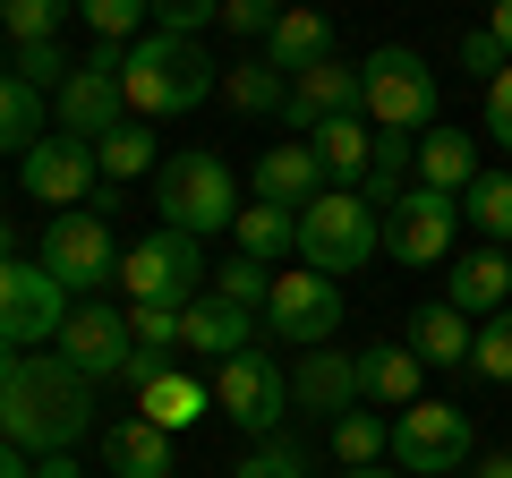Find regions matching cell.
I'll list each match as a JSON object with an SVG mask.
<instances>
[{"mask_svg":"<svg viewBox=\"0 0 512 478\" xmlns=\"http://www.w3.org/2000/svg\"><path fill=\"white\" fill-rule=\"evenodd\" d=\"M86 427H94V376H77L60 350L52 359L26 350V368L0 385V436L26 444V453L43 461V453H69Z\"/></svg>","mask_w":512,"mask_h":478,"instance_id":"cell-1","label":"cell"},{"mask_svg":"<svg viewBox=\"0 0 512 478\" xmlns=\"http://www.w3.org/2000/svg\"><path fill=\"white\" fill-rule=\"evenodd\" d=\"M120 86H128V111H137V120H180V111L214 103L222 69H214V52H205L197 35H163V26H146V35L128 43Z\"/></svg>","mask_w":512,"mask_h":478,"instance_id":"cell-2","label":"cell"},{"mask_svg":"<svg viewBox=\"0 0 512 478\" xmlns=\"http://www.w3.org/2000/svg\"><path fill=\"white\" fill-rule=\"evenodd\" d=\"M154 205H163V231H188V239L231 231L239 222V171L214 146H180L154 171Z\"/></svg>","mask_w":512,"mask_h":478,"instance_id":"cell-3","label":"cell"},{"mask_svg":"<svg viewBox=\"0 0 512 478\" xmlns=\"http://www.w3.org/2000/svg\"><path fill=\"white\" fill-rule=\"evenodd\" d=\"M384 248V214L359 197V188H325L316 205H299V265L308 274H359L367 257Z\"/></svg>","mask_w":512,"mask_h":478,"instance_id":"cell-4","label":"cell"},{"mask_svg":"<svg viewBox=\"0 0 512 478\" xmlns=\"http://www.w3.org/2000/svg\"><path fill=\"white\" fill-rule=\"evenodd\" d=\"M359 94H367V120L376 129H436V69H427V52H410V43H376V52L359 60Z\"/></svg>","mask_w":512,"mask_h":478,"instance_id":"cell-5","label":"cell"},{"mask_svg":"<svg viewBox=\"0 0 512 478\" xmlns=\"http://www.w3.org/2000/svg\"><path fill=\"white\" fill-rule=\"evenodd\" d=\"M205 385H214V410L239 436H282V419H291V368H282L265 342H248L239 359H222Z\"/></svg>","mask_w":512,"mask_h":478,"instance_id":"cell-6","label":"cell"},{"mask_svg":"<svg viewBox=\"0 0 512 478\" xmlns=\"http://www.w3.org/2000/svg\"><path fill=\"white\" fill-rule=\"evenodd\" d=\"M205 248L188 231H154V239H137L120 257V291H128V308H197L205 299Z\"/></svg>","mask_w":512,"mask_h":478,"instance_id":"cell-7","label":"cell"},{"mask_svg":"<svg viewBox=\"0 0 512 478\" xmlns=\"http://www.w3.org/2000/svg\"><path fill=\"white\" fill-rule=\"evenodd\" d=\"M43 274L60 282V291L94 299L103 282H120V248H111V222L103 205H69V214H52V231H43Z\"/></svg>","mask_w":512,"mask_h":478,"instance_id":"cell-8","label":"cell"},{"mask_svg":"<svg viewBox=\"0 0 512 478\" xmlns=\"http://www.w3.org/2000/svg\"><path fill=\"white\" fill-rule=\"evenodd\" d=\"M470 410L461 402H410L402 419H393V470L402 478H453L461 461H470Z\"/></svg>","mask_w":512,"mask_h":478,"instance_id":"cell-9","label":"cell"},{"mask_svg":"<svg viewBox=\"0 0 512 478\" xmlns=\"http://www.w3.org/2000/svg\"><path fill=\"white\" fill-rule=\"evenodd\" d=\"M333 325H342V282L333 274H274V299H265V333L274 342H299V350H316V342H333Z\"/></svg>","mask_w":512,"mask_h":478,"instance_id":"cell-10","label":"cell"},{"mask_svg":"<svg viewBox=\"0 0 512 478\" xmlns=\"http://www.w3.org/2000/svg\"><path fill=\"white\" fill-rule=\"evenodd\" d=\"M60 325H69V291H60L43 265L9 257L0 265V342H60Z\"/></svg>","mask_w":512,"mask_h":478,"instance_id":"cell-11","label":"cell"},{"mask_svg":"<svg viewBox=\"0 0 512 478\" xmlns=\"http://www.w3.org/2000/svg\"><path fill=\"white\" fill-rule=\"evenodd\" d=\"M453 239H461V197H444V188H410L402 205H384V248L402 265H436Z\"/></svg>","mask_w":512,"mask_h":478,"instance_id":"cell-12","label":"cell"},{"mask_svg":"<svg viewBox=\"0 0 512 478\" xmlns=\"http://www.w3.org/2000/svg\"><path fill=\"white\" fill-rule=\"evenodd\" d=\"M342 410H359V350L342 342H316L291 359V419H342Z\"/></svg>","mask_w":512,"mask_h":478,"instance_id":"cell-13","label":"cell"},{"mask_svg":"<svg viewBox=\"0 0 512 478\" xmlns=\"http://www.w3.org/2000/svg\"><path fill=\"white\" fill-rule=\"evenodd\" d=\"M128 350H137V333H128V308L77 299V308H69V325H60V359H69L77 376H94V385H111V376L128 368Z\"/></svg>","mask_w":512,"mask_h":478,"instance_id":"cell-14","label":"cell"},{"mask_svg":"<svg viewBox=\"0 0 512 478\" xmlns=\"http://www.w3.org/2000/svg\"><path fill=\"white\" fill-rule=\"evenodd\" d=\"M94 180H103V163H94V137H43V146L18 163V188H26L35 205H60V214H69V205H86Z\"/></svg>","mask_w":512,"mask_h":478,"instance_id":"cell-15","label":"cell"},{"mask_svg":"<svg viewBox=\"0 0 512 478\" xmlns=\"http://www.w3.org/2000/svg\"><path fill=\"white\" fill-rule=\"evenodd\" d=\"M342 111H367V94H359V60H316V69H299L291 77V120L299 137H316L325 120H342Z\"/></svg>","mask_w":512,"mask_h":478,"instance_id":"cell-16","label":"cell"},{"mask_svg":"<svg viewBox=\"0 0 512 478\" xmlns=\"http://www.w3.org/2000/svg\"><path fill=\"white\" fill-rule=\"evenodd\" d=\"M248 342H256V316L231 308V299L205 291L197 308H180V350H188V359H214V368H222V359H239Z\"/></svg>","mask_w":512,"mask_h":478,"instance_id":"cell-17","label":"cell"},{"mask_svg":"<svg viewBox=\"0 0 512 478\" xmlns=\"http://www.w3.org/2000/svg\"><path fill=\"white\" fill-rule=\"evenodd\" d=\"M419 350L410 342H359V402H384V410H410L419 402Z\"/></svg>","mask_w":512,"mask_h":478,"instance_id":"cell-18","label":"cell"},{"mask_svg":"<svg viewBox=\"0 0 512 478\" xmlns=\"http://www.w3.org/2000/svg\"><path fill=\"white\" fill-rule=\"evenodd\" d=\"M376 137H384V129L367 120V111H342V120H325L308 146H316V163H325V180H333V188H359V180H367V163H376Z\"/></svg>","mask_w":512,"mask_h":478,"instance_id":"cell-19","label":"cell"},{"mask_svg":"<svg viewBox=\"0 0 512 478\" xmlns=\"http://www.w3.org/2000/svg\"><path fill=\"white\" fill-rule=\"evenodd\" d=\"M256 197L291 205V214L316 205V197H325V163H316V146H299V137H291V146H265V163H256Z\"/></svg>","mask_w":512,"mask_h":478,"instance_id":"cell-20","label":"cell"},{"mask_svg":"<svg viewBox=\"0 0 512 478\" xmlns=\"http://www.w3.org/2000/svg\"><path fill=\"white\" fill-rule=\"evenodd\" d=\"M444 299H453L461 316H495V308H512V257H504V248H478V257H461L453 274H444Z\"/></svg>","mask_w":512,"mask_h":478,"instance_id":"cell-21","label":"cell"},{"mask_svg":"<svg viewBox=\"0 0 512 478\" xmlns=\"http://www.w3.org/2000/svg\"><path fill=\"white\" fill-rule=\"evenodd\" d=\"M103 461H111V478H171V427L111 419L103 427Z\"/></svg>","mask_w":512,"mask_h":478,"instance_id":"cell-22","label":"cell"},{"mask_svg":"<svg viewBox=\"0 0 512 478\" xmlns=\"http://www.w3.org/2000/svg\"><path fill=\"white\" fill-rule=\"evenodd\" d=\"M410 350H419L427 368H470V342H478V325L453 308V299H427L419 316H410V333H402Z\"/></svg>","mask_w":512,"mask_h":478,"instance_id":"cell-23","label":"cell"},{"mask_svg":"<svg viewBox=\"0 0 512 478\" xmlns=\"http://www.w3.org/2000/svg\"><path fill=\"white\" fill-rule=\"evenodd\" d=\"M265 60H274L282 77H299V69H316V60H333V18H325V9H282L274 35H265Z\"/></svg>","mask_w":512,"mask_h":478,"instance_id":"cell-24","label":"cell"},{"mask_svg":"<svg viewBox=\"0 0 512 478\" xmlns=\"http://www.w3.org/2000/svg\"><path fill=\"white\" fill-rule=\"evenodd\" d=\"M222 103H231L239 120H282V111H291V77H282L265 52L231 60V69H222Z\"/></svg>","mask_w":512,"mask_h":478,"instance_id":"cell-25","label":"cell"},{"mask_svg":"<svg viewBox=\"0 0 512 478\" xmlns=\"http://www.w3.org/2000/svg\"><path fill=\"white\" fill-rule=\"evenodd\" d=\"M478 180V137L470 129H427L419 137V188H444V197H461V188Z\"/></svg>","mask_w":512,"mask_h":478,"instance_id":"cell-26","label":"cell"},{"mask_svg":"<svg viewBox=\"0 0 512 478\" xmlns=\"http://www.w3.org/2000/svg\"><path fill=\"white\" fill-rule=\"evenodd\" d=\"M410 188H419V137L384 129V137H376V163H367V180H359V197L384 214V205H402Z\"/></svg>","mask_w":512,"mask_h":478,"instance_id":"cell-27","label":"cell"},{"mask_svg":"<svg viewBox=\"0 0 512 478\" xmlns=\"http://www.w3.org/2000/svg\"><path fill=\"white\" fill-rule=\"evenodd\" d=\"M205 410H214V385H205V376H154L146 393H137V419H154V427H171V436H180V427H197Z\"/></svg>","mask_w":512,"mask_h":478,"instance_id":"cell-28","label":"cell"},{"mask_svg":"<svg viewBox=\"0 0 512 478\" xmlns=\"http://www.w3.org/2000/svg\"><path fill=\"white\" fill-rule=\"evenodd\" d=\"M231 239H239V257H265V265H282V257H299V214L291 205H239V222H231Z\"/></svg>","mask_w":512,"mask_h":478,"instance_id":"cell-29","label":"cell"},{"mask_svg":"<svg viewBox=\"0 0 512 478\" xmlns=\"http://www.w3.org/2000/svg\"><path fill=\"white\" fill-rule=\"evenodd\" d=\"M43 137H52V129H43V94L26 86L18 69H0V154H18V163H26Z\"/></svg>","mask_w":512,"mask_h":478,"instance_id":"cell-30","label":"cell"},{"mask_svg":"<svg viewBox=\"0 0 512 478\" xmlns=\"http://www.w3.org/2000/svg\"><path fill=\"white\" fill-rule=\"evenodd\" d=\"M461 222L487 231V248H512V180L504 171H478V180L461 188Z\"/></svg>","mask_w":512,"mask_h":478,"instance_id":"cell-31","label":"cell"},{"mask_svg":"<svg viewBox=\"0 0 512 478\" xmlns=\"http://www.w3.org/2000/svg\"><path fill=\"white\" fill-rule=\"evenodd\" d=\"M94 163H103V180H137V171H163V163H154V120H120L111 137H94Z\"/></svg>","mask_w":512,"mask_h":478,"instance_id":"cell-32","label":"cell"},{"mask_svg":"<svg viewBox=\"0 0 512 478\" xmlns=\"http://www.w3.org/2000/svg\"><path fill=\"white\" fill-rule=\"evenodd\" d=\"M333 453H342V470L384 461V453H393V419H376V410H342V419H333Z\"/></svg>","mask_w":512,"mask_h":478,"instance_id":"cell-33","label":"cell"},{"mask_svg":"<svg viewBox=\"0 0 512 478\" xmlns=\"http://www.w3.org/2000/svg\"><path fill=\"white\" fill-rule=\"evenodd\" d=\"M77 18L94 43H137L154 26V0H77Z\"/></svg>","mask_w":512,"mask_h":478,"instance_id":"cell-34","label":"cell"},{"mask_svg":"<svg viewBox=\"0 0 512 478\" xmlns=\"http://www.w3.org/2000/svg\"><path fill=\"white\" fill-rule=\"evenodd\" d=\"M205 291L231 299V308H248V316H265V299H274V265H265V257H231Z\"/></svg>","mask_w":512,"mask_h":478,"instance_id":"cell-35","label":"cell"},{"mask_svg":"<svg viewBox=\"0 0 512 478\" xmlns=\"http://www.w3.org/2000/svg\"><path fill=\"white\" fill-rule=\"evenodd\" d=\"M470 376H487V385H512V308L478 316V342H470Z\"/></svg>","mask_w":512,"mask_h":478,"instance_id":"cell-36","label":"cell"},{"mask_svg":"<svg viewBox=\"0 0 512 478\" xmlns=\"http://www.w3.org/2000/svg\"><path fill=\"white\" fill-rule=\"evenodd\" d=\"M9 9V43H60V26L77 18V0H0Z\"/></svg>","mask_w":512,"mask_h":478,"instance_id":"cell-37","label":"cell"},{"mask_svg":"<svg viewBox=\"0 0 512 478\" xmlns=\"http://www.w3.org/2000/svg\"><path fill=\"white\" fill-rule=\"evenodd\" d=\"M231 478H316V461H308V444H299V436H265Z\"/></svg>","mask_w":512,"mask_h":478,"instance_id":"cell-38","label":"cell"},{"mask_svg":"<svg viewBox=\"0 0 512 478\" xmlns=\"http://www.w3.org/2000/svg\"><path fill=\"white\" fill-rule=\"evenodd\" d=\"M9 69H18V77H26L35 94H60V86L77 77V60L60 52V43H18V60H9Z\"/></svg>","mask_w":512,"mask_h":478,"instance_id":"cell-39","label":"cell"},{"mask_svg":"<svg viewBox=\"0 0 512 478\" xmlns=\"http://www.w3.org/2000/svg\"><path fill=\"white\" fill-rule=\"evenodd\" d=\"M154 26L163 35H205V26H222V0H154Z\"/></svg>","mask_w":512,"mask_h":478,"instance_id":"cell-40","label":"cell"},{"mask_svg":"<svg viewBox=\"0 0 512 478\" xmlns=\"http://www.w3.org/2000/svg\"><path fill=\"white\" fill-rule=\"evenodd\" d=\"M282 9H291V0H222V35H256V43H265Z\"/></svg>","mask_w":512,"mask_h":478,"instance_id":"cell-41","label":"cell"},{"mask_svg":"<svg viewBox=\"0 0 512 478\" xmlns=\"http://www.w3.org/2000/svg\"><path fill=\"white\" fill-rule=\"evenodd\" d=\"M128 333L154 350H180V308H128Z\"/></svg>","mask_w":512,"mask_h":478,"instance_id":"cell-42","label":"cell"},{"mask_svg":"<svg viewBox=\"0 0 512 478\" xmlns=\"http://www.w3.org/2000/svg\"><path fill=\"white\" fill-rule=\"evenodd\" d=\"M171 368H180V350H154V342H137V350H128V368H120V385H137V393H146L154 376H171Z\"/></svg>","mask_w":512,"mask_h":478,"instance_id":"cell-43","label":"cell"},{"mask_svg":"<svg viewBox=\"0 0 512 478\" xmlns=\"http://www.w3.org/2000/svg\"><path fill=\"white\" fill-rule=\"evenodd\" d=\"M461 69H478V77L495 86V69H512V60H504V43H495L487 26H478V35H461Z\"/></svg>","mask_w":512,"mask_h":478,"instance_id":"cell-44","label":"cell"},{"mask_svg":"<svg viewBox=\"0 0 512 478\" xmlns=\"http://www.w3.org/2000/svg\"><path fill=\"white\" fill-rule=\"evenodd\" d=\"M487 137L512 146V69H495V86H487Z\"/></svg>","mask_w":512,"mask_h":478,"instance_id":"cell-45","label":"cell"},{"mask_svg":"<svg viewBox=\"0 0 512 478\" xmlns=\"http://www.w3.org/2000/svg\"><path fill=\"white\" fill-rule=\"evenodd\" d=\"M0 478H35V453H26V444H9V436H0Z\"/></svg>","mask_w":512,"mask_h":478,"instance_id":"cell-46","label":"cell"},{"mask_svg":"<svg viewBox=\"0 0 512 478\" xmlns=\"http://www.w3.org/2000/svg\"><path fill=\"white\" fill-rule=\"evenodd\" d=\"M487 35L504 43V60H512V0H495V9H487Z\"/></svg>","mask_w":512,"mask_h":478,"instance_id":"cell-47","label":"cell"},{"mask_svg":"<svg viewBox=\"0 0 512 478\" xmlns=\"http://www.w3.org/2000/svg\"><path fill=\"white\" fill-rule=\"evenodd\" d=\"M35 478H86V470H77L69 453H43V461H35Z\"/></svg>","mask_w":512,"mask_h":478,"instance_id":"cell-48","label":"cell"},{"mask_svg":"<svg viewBox=\"0 0 512 478\" xmlns=\"http://www.w3.org/2000/svg\"><path fill=\"white\" fill-rule=\"evenodd\" d=\"M18 368H26V350H18V342H0V385H9Z\"/></svg>","mask_w":512,"mask_h":478,"instance_id":"cell-49","label":"cell"},{"mask_svg":"<svg viewBox=\"0 0 512 478\" xmlns=\"http://www.w3.org/2000/svg\"><path fill=\"white\" fill-rule=\"evenodd\" d=\"M478 478H512V453H487V461H478Z\"/></svg>","mask_w":512,"mask_h":478,"instance_id":"cell-50","label":"cell"},{"mask_svg":"<svg viewBox=\"0 0 512 478\" xmlns=\"http://www.w3.org/2000/svg\"><path fill=\"white\" fill-rule=\"evenodd\" d=\"M342 478H402V470H384V461H367V470H342Z\"/></svg>","mask_w":512,"mask_h":478,"instance_id":"cell-51","label":"cell"},{"mask_svg":"<svg viewBox=\"0 0 512 478\" xmlns=\"http://www.w3.org/2000/svg\"><path fill=\"white\" fill-rule=\"evenodd\" d=\"M9 257H18V231H9V222H0V265H9Z\"/></svg>","mask_w":512,"mask_h":478,"instance_id":"cell-52","label":"cell"},{"mask_svg":"<svg viewBox=\"0 0 512 478\" xmlns=\"http://www.w3.org/2000/svg\"><path fill=\"white\" fill-rule=\"evenodd\" d=\"M0 52H9V9H0ZM0 69H9V60H0Z\"/></svg>","mask_w":512,"mask_h":478,"instance_id":"cell-53","label":"cell"},{"mask_svg":"<svg viewBox=\"0 0 512 478\" xmlns=\"http://www.w3.org/2000/svg\"><path fill=\"white\" fill-rule=\"evenodd\" d=\"M291 9H316V0H291Z\"/></svg>","mask_w":512,"mask_h":478,"instance_id":"cell-54","label":"cell"}]
</instances>
